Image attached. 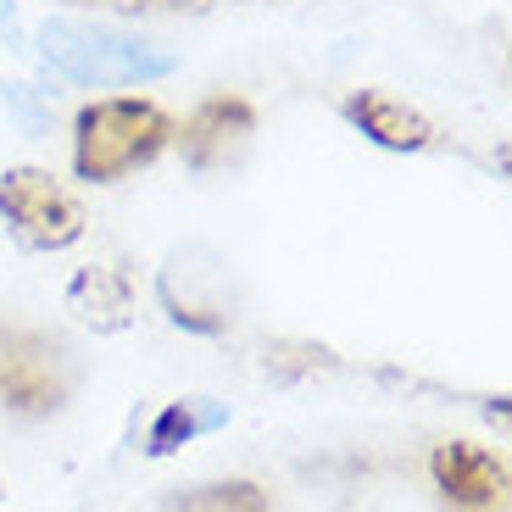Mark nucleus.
Instances as JSON below:
<instances>
[{"mask_svg": "<svg viewBox=\"0 0 512 512\" xmlns=\"http://www.w3.org/2000/svg\"><path fill=\"white\" fill-rule=\"evenodd\" d=\"M39 62L62 73L67 84H95V90H112V84H151V78L179 73V56L156 45L145 34H128L112 23H78V17H45L34 34Z\"/></svg>", "mask_w": 512, "mask_h": 512, "instance_id": "f257e3e1", "label": "nucleus"}, {"mask_svg": "<svg viewBox=\"0 0 512 512\" xmlns=\"http://www.w3.org/2000/svg\"><path fill=\"white\" fill-rule=\"evenodd\" d=\"M173 145V117L151 95H101L73 117V173L84 184H117L151 167Z\"/></svg>", "mask_w": 512, "mask_h": 512, "instance_id": "f03ea898", "label": "nucleus"}, {"mask_svg": "<svg viewBox=\"0 0 512 512\" xmlns=\"http://www.w3.org/2000/svg\"><path fill=\"white\" fill-rule=\"evenodd\" d=\"M156 301L167 307V318L179 329L195 334H218L234 323V273L229 256L212 245H179L156 273Z\"/></svg>", "mask_w": 512, "mask_h": 512, "instance_id": "7ed1b4c3", "label": "nucleus"}, {"mask_svg": "<svg viewBox=\"0 0 512 512\" xmlns=\"http://www.w3.org/2000/svg\"><path fill=\"white\" fill-rule=\"evenodd\" d=\"M0 223L28 251H67L84 234V206L45 167H6L0 173Z\"/></svg>", "mask_w": 512, "mask_h": 512, "instance_id": "20e7f679", "label": "nucleus"}, {"mask_svg": "<svg viewBox=\"0 0 512 512\" xmlns=\"http://www.w3.org/2000/svg\"><path fill=\"white\" fill-rule=\"evenodd\" d=\"M67 357L34 329H0V401L12 412H56L67 401Z\"/></svg>", "mask_w": 512, "mask_h": 512, "instance_id": "39448f33", "label": "nucleus"}, {"mask_svg": "<svg viewBox=\"0 0 512 512\" xmlns=\"http://www.w3.org/2000/svg\"><path fill=\"white\" fill-rule=\"evenodd\" d=\"M251 134H256V112L240 95H212L190 112V123L173 128L184 167H195V173H218V167L240 162Z\"/></svg>", "mask_w": 512, "mask_h": 512, "instance_id": "423d86ee", "label": "nucleus"}, {"mask_svg": "<svg viewBox=\"0 0 512 512\" xmlns=\"http://www.w3.org/2000/svg\"><path fill=\"white\" fill-rule=\"evenodd\" d=\"M429 474H435L440 496H446L451 507H462V512L496 507L501 490H507V468H501L485 446H474V440H446V446H435Z\"/></svg>", "mask_w": 512, "mask_h": 512, "instance_id": "0eeeda50", "label": "nucleus"}, {"mask_svg": "<svg viewBox=\"0 0 512 512\" xmlns=\"http://www.w3.org/2000/svg\"><path fill=\"white\" fill-rule=\"evenodd\" d=\"M340 112H346V123L357 128L362 140L379 145V151H429V145H435V123H429L418 106L396 101V95L351 90Z\"/></svg>", "mask_w": 512, "mask_h": 512, "instance_id": "6e6552de", "label": "nucleus"}, {"mask_svg": "<svg viewBox=\"0 0 512 512\" xmlns=\"http://www.w3.org/2000/svg\"><path fill=\"white\" fill-rule=\"evenodd\" d=\"M67 312L95 334H123L134 323V284L123 268H84L67 284Z\"/></svg>", "mask_w": 512, "mask_h": 512, "instance_id": "1a4fd4ad", "label": "nucleus"}, {"mask_svg": "<svg viewBox=\"0 0 512 512\" xmlns=\"http://www.w3.org/2000/svg\"><path fill=\"white\" fill-rule=\"evenodd\" d=\"M229 423V407L212 396H190V401H167L162 412H156L151 435H145V451L151 457H167V451L190 446L195 435H212V429H223Z\"/></svg>", "mask_w": 512, "mask_h": 512, "instance_id": "9d476101", "label": "nucleus"}, {"mask_svg": "<svg viewBox=\"0 0 512 512\" xmlns=\"http://www.w3.org/2000/svg\"><path fill=\"white\" fill-rule=\"evenodd\" d=\"M173 512H268V496L251 479H223V485H195L173 501Z\"/></svg>", "mask_w": 512, "mask_h": 512, "instance_id": "9b49d317", "label": "nucleus"}, {"mask_svg": "<svg viewBox=\"0 0 512 512\" xmlns=\"http://www.w3.org/2000/svg\"><path fill=\"white\" fill-rule=\"evenodd\" d=\"M0 101L12 106L17 123H23L28 134H45V128H51V101H45V95H39L34 84H23V78H12V84L0 90Z\"/></svg>", "mask_w": 512, "mask_h": 512, "instance_id": "f8f14e48", "label": "nucleus"}, {"mask_svg": "<svg viewBox=\"0 0 512 512\" xmlns=\"http://www.w3.org/2000/svg\"><path fill=\"white\" fill-rule=\"evenodd\" d=\"M0 28H6V34H17V0H0Z\"/></svg>", "mask_w": 512, "mask_h": 512, "instance_id": "ddd939ff", "label": "nucleus"}, {"mask_svg": "<svg viewBox=\"0 0 512 512\" xmlns=\"http://www.w3.org/2000/svg\"><path fill=\"white\" fill-rule=\"evenodd\" d=\"M0 496H6V479H0Z\"/></svg>", "mask_w": 512, "mask_h": 512, "instance_id": "4468645a", "label": "nucleus"}]
</instances>
